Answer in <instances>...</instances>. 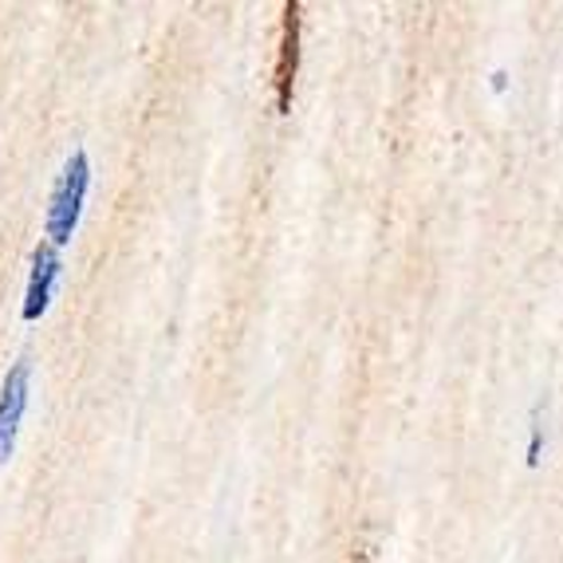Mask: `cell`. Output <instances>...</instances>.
Here are the masks:
<instances>
[{
	"mask_svg": "<svg viewBox=\"0 0 563 563\" xmlns=\"http://www.w3.org/2000/svg\"><path fill=\"white\" fill-rule=\"evenodd\" d=\"M87 189H91V158H87V151H71L64 169H59L56 186H52V198H47V217H44L47 244L64 249V244L76 236Z\"/></svg>",
	"mask_w": 563,
	"mask_h": 563,
	"instance_id": "obj_1",
	"label": "cell"
},
{
	"mask_svg": "<svg viewBox=\"0 0 563 563\" xmlns=\"http://www.w3.org/2000/svg\"><path fill=\"white\" fill-rule=\"evenodd\" d=\"M29 398H32V363L29 358H16L9 366L4 383H0V465L16 450L20 422L29 413Z\"/></svg>",
	"mask_w": 563,
	"mask_h": 563,
	"instance_id": "obj_2",
	"label": "cell"
},
{
	"mask_svg": "<svg viewBox=\"0 0 563 563\" xmlns=\"http://www.w3.org/2000/svg\"><path fill=\"white\" fill-rule=\"evenodd\" d=\"M59 273H64V256H59L56 244L40 241L32 249V273H29V288H24V303H20V316L24 323L44 320V311L52 308V296H56Z\"/></svg>",
	"mask_w": 563,
	"mask_h": 563,
	"instance_id": "obj_3",
	"label": "cell"
},
{
	"mask_svg": "<svg viewBox=\"0 0 563 563\" xmlns=\"http://www.w3.org/2000/svg\"><path fill=\"white\" fill-rule=\"evenodd\" d=\"M300 4L288 0L284 4V20H280V52H276V71H273V87H276V111L288 114L291 111V91H296V76H300Z\"/></svg>",
	"mask_w": 563,
	"mask_h": 563,
	"instance_id": "obj_4",
	"label": "cell"
}]
</instances>
